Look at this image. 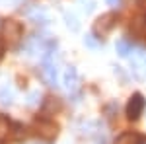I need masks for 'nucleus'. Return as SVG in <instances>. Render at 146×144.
<instances>
[{
  "mask_svg": "<svg viewBox=\"0 0 146 144\" xmlns=\"http://www.w3.org/2000/svg\"><path fill=\"white\" fill-rule=\"evenodd\" d=\"M41 74H43V78H45V82L49 86H56L58 84V60H56L55 51H47L45 53Z\"/></svg>",
  "mask_w": 146,
  "mask_h": 144,
  "instance_id": "1",
  "label": "nucleus"
},
{
  "mask_svg": "<svg viewBox=\"0 0 146 144\" xmlns=\"http://www.w3.org/2000/svg\"><path fill=\"white\" fill-rule=\"evenodd\" d=\"M2 37H4V43H8L10 47L18 45L23 39V25L16 20H4L2 22Z\"/></svg>",
  "mask_w": 146,
  "mask_h": 144,
  "instance_id": "2",
  "label": "nucleus"
},
{
  "mask_svg": "<svg viewBox=\"0 0 146 144\" xmlns=\"http://www.w3.org/2000/svg\"><path fill=\"white\" fill-rule=\"evenodd\" d=\"M129 58L133 74L138 80H146V49H133V55H129Z\"/></svg>",
  "mask_w": 146,
  "mask_h": 144,
  "instance_id": "3",
  "label": "nucleus"
},
{
  "mask_svg": "<svg viewBox=\"0 0 146 144\" xmlns=\"http://www.w3.org/2000/svg\"><path fill=\"white\" fill-rule=\"evenodd\" d=\"M35 133L37 136H41V138H45V140H53L58 133V127H56L55 121H51V119H37L35 121Z\"/></svg>",
  "mask_w": 146,
  "mask_h": 144,
  "instance_id": "4",
  "label": "nucleus"
},
{
  "mask_svg": "<svg viewBox=\"0 0 146 144\" xmlns=\"http://www.w3.org/2000/svg\"><path fill=\"white\" fill-rule=\"evenodd\" d=\"M115 22H117V16L115 14H103L100 20L96 22V25H94V33L101 39L103 35H107L115 27Z\"/></svg>",
  "mask_w": 146,
  "mask_h": 144,
  "instance_id": "5",
  "label": "nucleus"
},
{
  "mask_svg": "<svg viewBox=\"0 0 146 144\" xmlns=\"http://www.w3.org/2000/svg\"><path fill=\"white\" fill-rule=\"evenodd\" d=\"M142 111H144V98L140 94H133L129 103H127V117L131 121H136L142 115Z\"/></svg>",
  "mask_w": 146,
  "mask_h": 144,
  "instance_id": "6",
  "label": "nucleus"
},
{
  "mask_svg": "<svg viewBox=\"0 0 146 144\" xmlns=\"http://www.w3.org/2000/svg\"><path fill=\"white\" fill-rule=\"evenodd\" d=\"M62 84H64V88L68 90V92H76L78 90V72H76V68L74 66H68L66 70H64V76H62Z\"/></svg>",
  "mask_w": 146,
  "mask_h": 144,
  "instance_id": "7",
  "label": "nucleus"
},
{
  "mask_svg": "<svg viewBox=\"0 0 146 144\" xmlns=\"http://www.w3.org/2000/svg\"><path fill=\"white\" fill-rule=\"evenodd\" d=\"M12 133H14V125H12V121L6 117V115L0 113V142L8 140V136H10Z\"/></svg>",
  "mask_w": 146,
  "mask_h": 144,
  "instance_id": "8",
  "label": "nucleus"
},
{
  "mask_svg": "<svg viewBox=\"0 0 146 144\" xmlns=\"http://www.w3.org/2000/svg\"><path fill=\"white\" fill-rule=\"evenodd\" d=\"M115 144H144V140H142L140 134H136V133H123L117 136Z\"/></svg>",
  "mask_w": 146,
  "mask_h": 144,
  "instance_id": "9",
  "label": "nucleus"
},
{
  "mask_svg": "<svg viewBox=\"0 0 146 144\" xmlns=\"http://www.w3.org/2000/svg\"><path fill=\"white\" fill-rule=\"evenodd\" d=\"M117 53L121 56H129L133 53V43L129 41V39H121V41H117Z\"/></svg>",
  "mask_w": 146,
  "mask_h": 144,
  "instance_id": "10",
  "label": "nucleus"
},
{
  "mask_svg": "<svg viewBox=\"0 0 146 144\" xmlns=\"http://www.w3.org/2000/svg\"><path fill=\"white\" fill-rule=\"evenodd\" d=\"M84 43L88 45V47H92V49H98V47H101V39L96 33H92V35H88V37L84 39Z\"/></svg>",
  "mask_w": 146,
  "mask_h": 144,
  "instance_id": "11",
  "label": "nucleus"
},
{
  "mask_svg": "<svg viewBox=\"0 0 146 144\" xmlns=\"http://www.w3.org/2000/svg\"><path fill=\"white\" fill-rule=\"evenodd\" d=\"M64 18H66V25H68V27H70L72 31H78V29H80V25H78V22H76V18H74L72 14H66Z\"/></svg>",
  "mask_w": 146,
  "mask_h": 144,
  "instance_id": "12",
  "label": "nucleus"
},
{
  "mask_svg": "<svg viewBox=\"0 0 146 144\" xmlns=\"http://www.w3.org/2000/svg\"><path fill=\"white\" fill-rule=\"evenodd\" d=\"M4 53H6V43H4V39H0V60L4 58Z\"/></svg>",
  "mask_w": 146,
  "mask_h": 144,
  "instance_id": "13",
  "label": "nucleus"
},
{
  "mask_svg": "<svg viewBox=\"0 0 146 144\" xmlns=\"http://www.w3.org/2000/svg\"><path fill=\"white\" fill-rule=\"evenodd\" d=\"M107 4H109V6H117V4H119V0H107Z\"/></svg>",
  "mask_w": 146,
  "mask_h": 144,
  "instance_id": "14",
  "label": "nucleus"
}]
</instances>
